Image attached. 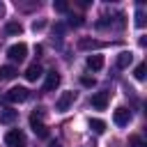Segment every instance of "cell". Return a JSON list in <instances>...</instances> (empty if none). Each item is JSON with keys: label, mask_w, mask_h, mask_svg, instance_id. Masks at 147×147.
<instances>
[{"label": "cell", "mask_w": 147, "mask_h": 147, "mask_svg": "<svg viewBox=\"0 0 147 147\" xmlns=\"http://www.w3.org/2000/svg\"><path fill=\"white\" fill-rule=\"evenodd\" d=\"M28 96H30V90H25V87H11L5 92V101H9V103H23Z\"/></svg>", "instance_id": "obj_1"}, {"label": "cell", "mask_w": 147, "mask_h": 147, "mask_svg": "<svg viewBox=\"0 0 147 147\" xmlns=\"http://www.w3.org/2000/svg\"><path fill=\"white\" fill-rule=\"evenodd\" d=\"M7 55H9V60H14V62H23V60H25V55H28V46H25L23 41L11 44V46L7 48Z\"/></svg>", "instance_id": "obj_2"}, {"label": "cell", "mask_w": 147, "mask_h": 147, "mask_svg": "<svg viewBox=\"0 0 147 147\" xmlns=\"http://www.w3.org/2000/svg\"><path fill=\"white\" fill-rule=\"evenodd\" d=\"M5 142H7V147H25V133L18 129H11L5 136Z\"/></svg>", "instance_id": "obj_3"}, {"label": "cell", "mask_w": 147, "mask_h": 147, "mask_svg": "<svg viewBox=\"0 0 147 147\" xmlns=\"http://www.w3.org/2000/svg\"><path fill=\"white\" fill-rule=\"evenodd\" d=\"M76 101V92H62L60 94V99L55 101V110L57 113H64V110H69V106Z\"/></svg>", "instance_id": "obj_4"}, {"label": "cell", "mask_w": 147, "mask_h": 147, "mask_svg": "<svg viewBox=\"0 0 147 147\" xmlns=\"http://www.w3.org/2000/svg\"><path fill=\"white\" fill-rule=\"evenodd\" d=\"M113 122H115L117 126H126V124L131 122V110H129V108H117V110L113 113Z\"/></svg>", "instance_id": "obj_5"}, {"label": "cell", "mask_w": 147, "mask_h": 147, "mask_svg": "<svg viewBox=\"0 0 147 147\" xmlns=\"http://www.w3.org/2000/svg\"><path fill=\"white\" fill-rule=\"evenodd\" d=\"M30 129L34 131V136H39V138H48V129H46V124L39 119V117H30Z\"/></svg>", "instance_id": "obj_6"}, {"label": "cell", "mask_w": 147, "mask_h": 147, "mask_svg": "<svg viewBox=\"0 0 147 147\" xmlns=\"http://www.w3.org/2000/svg\"><path fill=\"white\" fill-rule=\"evenodd\" d=\"M60 80H62V78H60V74H57L55 69H51V71L46 74V83H44V90H46V92H53V90L60 85Z\"/></svg>", "instance_id": "obj_7"}, {"label": "cell", "mask_w": 147, "mask_h": 147, "mask_svg": "<svg viewBox=\"0 0 147 147\" xmlns=\"http://www.w3.org/2000/svg\"><path fill=\"white\" fill-rule=\"evenodd\" d=\"M44 76V69H41V64H37V62H32L28 69H25V78L30 80V83H34L37 78H41Z\"/></svg>", "instance_id": "obj_8"}, {"label": "cell", "mask_w": 147, "mask_h": 147, "mask_svg": "<svg viewBox=\"0 0 147 147\" xmlns=\"http://www.w3.org/2000/svg\"><path fill=\"white\" fill-rule=\"evenodd\" d=\"M106 106H108V92H96L92 96V108L94 110H106Z\"/></svg>", "instance_id": "obj_9"}, {"label": "cell", "mask_w": 147, "mask_h": 147, "mask_svg": "<svg viewBox=\"0 0 147 147\" xmlns=\"http://www.w3.org/2000/svg\"><path fill=\"white\" fill-rule=\"evenodd\" d=\"M18 117V110L14 108H0V124H14Z\"/></svg>", "instance_id": "obj_10"}, {"label": "cell", "mask_w": 147, "mask_h": 147, "mask_svg": "<svg viewBox=\"0 0 147 147\" xmlns=\"http://www.w3.org/2000/svg\"><path fill=\"white\" fill-rule=\"evenodd\" d=\"M85 64H87V69H92V71H101V69H103V55H90V57L85 60Z\"/></svg>", "instance_id": "obj_11"}, {"label": "cell", "mask_w": 147, "mask_h": 147, "mask_svg": "<svg viewBox=\"0 0 147 147\" xmlns=\"http://www.w3.org/2000/svg\"><path fill=\"white\" fill-rule=\"evenodd\" d=\"M99 46H103V44L96 41V39H90V37H80V39H78V48H83V51H87V48H99Z\"/></svg>", "instance_id": "obj_12"}, {"label": "cell", "mask_w": 147, "mask_h": 147, "mask_svg": "<svg viewBox=\"0 0 147 147\" xmlns=\"http://www.w3.org/2000/svg\"><path fill=\"white\" fill-rule=\"evenodd\" d=\"M131 62H133V53H129V51H122V53L117 55V67H119V69H126Z\"/></svg>", "instance_id": "obj_13"}, {"label": "cell", "mask_w": 147, "mask_h": 147, "mask_svg": "<svg viewBox=\"0 0 147 147\" xmlns=\"http://www.w3.org/2000/svg\"><path fill=\"white\" fill-rule=\"evenodd\" d=\"M16 74H18V69H16V67H11V64L0 67V80H11Z\"/></svg>", "instance_id": "obj_14"}, {"label": "cell", "mask_w": 147, "mask_h": 147, "mask_svg": "<svg viewBox=\"0 0 147 147\" xmlns=\"http://www.w3.org/2000/svg\"><path fill=\"white\" fill-rule=\"evenodd\" d=\"M5 32H7V34H21V32H23V25H21L18 21H9V23L5 25Z\"/></svg>", "instance_id": "obj_15"}, {"label": "cell", "mask_w": 147, "mask_h": 147, "mask_svg": "<svg viewBox=\"0 0 147 147\" xmlns=\"http://www.w3.org/2000/svg\"><path fill=\"white\" fill-rule=\"evenodd\" d=\"M90 129H92L94 133H103V131H106V122H103V119H90Z\"/></svg>", "instance_id": "obj_16"}, {"label": "cell", "mask_w": 147, "mask_h": 147, "mask_svg": "<svg viewBox=\"0 0 147 147\" xmlns=\"http://www.w3.org/2000/svg\"><path fill=\"white\" fill-rule=\"evenodd\" d=\"M53 9L60 11V14H67V11H69V5H67L64 0H55V2H53Z\"/></svg>", "instance_id": "obj_17"}, {"label": "cell", "mask_w": 147, "mask_h": 147, "mask_svg": "<svg viewBox=\"0 0 147 147\" xmlns=\"http://www.w3.org/2000/svg\"><path fill=\"white\" fill-rule=\"evenodd\" d=\"M145 71H147V64H145V62H140V64L136 67V71H133V76H136L138 80H145Z\"/></svg>", "instance_id": "obj_18"}, {"label": "cell", "mask_w": 147, "mask_h": 147, "mask_svg": "<svg viewBox=\"0 0 147 147\" xmlns=\"http://www.w3.org/2000/svg\"><path fill=\"white\" fill-rule=\"evenodd\" d=\"M129 147H147V142H145L140 136H131V138H129Z\"/></svg>", "instance_id": "obj_19"}, {"label": "cell", "mask_w": 147, "mask_h": 147, "mask_svg": "<svg viewBox=\"0 0 147 147\" xmlns=\"http://www.w3.org/2000/svg\"><path fill=\"white\" fill-rule=\"evenodd\" d=\"M136 25H138V28H145V11H142V9L136 11Z\"/></svg>", "instance_id": "obj_20"}, {"label": "cell", "mask_w": 147, "mask_h": 147, "mask_svg": "<svg viewBox=\"0 0 147 147\" xmlns=\"http://www.w3.org/2000/svg\"><path fill=\"white\" fill-rule=\"evenodd\" d=\"M44 28H46V21H44V18H39V21L32 23V30H34V32H37V30H44Z\"/></svg>", "instance_id": "obj_21"}, {"label": "cell", "mask_w": 147, "mask_h": 147, "mask_svg": "<svg viewBox=\"0 0 147 147\" xmlns=\"http://www.w3.org/2000/svg\"><path fill=\"white\" fill-rule=\"evenodd\" d=\"M80 83H83L85 87H94V78H92V76H83V78H80Z\"/></svg>", "instance_id": "obj_22"}, {"label": "cell", "mask_w": 147, "mask_h": 147, "mask_svg": "<svg viewBox=\"0 0 147 147\" xmlns=\"http://www.w3.org/2000/svg\"><path fill=\"white\" fill-rule=\"evenodd\" d=\"M53 30H55L57 34H64V32H67V25H64V23H57V25H55Z\"/></svg>", "instance_id": "obj_23"}, {"label": "cell", "mask_w": 147, "mask_h": 147, "mask_svg": "<svg viewBox=\"0 0 147 147\" xmlns=\"http://www.w3.org/2000/svg\"><path fill=\"white\" fill-rule=\"evenodd\" d=\"M48 147H60V140H51V145Z\"/></svg>", "instance_id": "obj_24"}, {"label": "cell", "mask_w": 147, "mask_h": 147, "mask_svg": "<svg viewBox=\"0 0 147 147\" xmlns=\"http://www.w3.org/2000/svg\"><path fill=\"white\" fill-rule=\"evenodd\" d=\"M2 16H5V5L0 2V18H2Z\"/></svg>", "instance_id": "obj_25"}]
</instances>
